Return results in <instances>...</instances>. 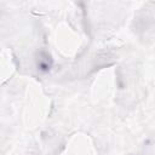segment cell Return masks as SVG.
Here are the masks:
<instances>
[]
</instances>
